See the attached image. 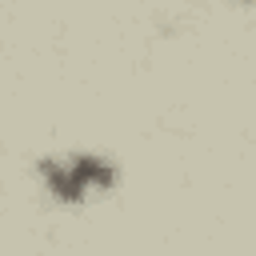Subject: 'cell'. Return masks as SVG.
<instances>
[{"label": "cell", "mask_w": 256, "mask_h": 256, "mask_svg": "<svg viewBox=\"0 0 256 256\" xmlns=\"http://www.w3.org/2000/svg\"><path fill=\"white\" fill-rule=\"evenodd\" d=\"M44 188L60 204H80L88 192H108L116 184V164L96 152H68V156H44L36 164Z\"/></svg>", "instance_id": "cell-1"}]
</instances>
